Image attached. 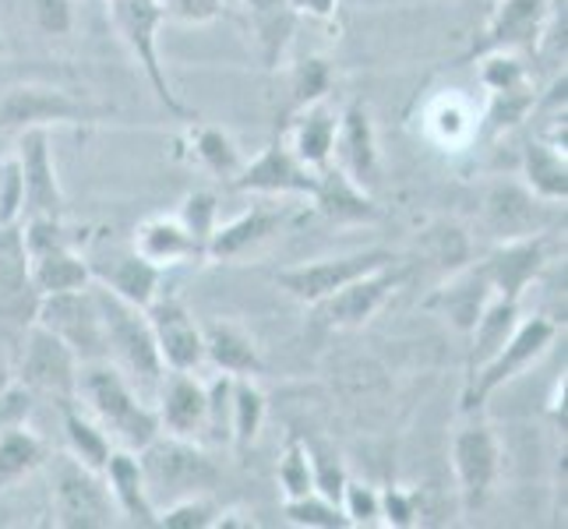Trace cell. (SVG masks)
Returning a JSON list of instances; mask_svg holds the SVG:
<instances>
[{
  "label": "cell",
  "mask_w": 568,
  "mask_h": 529,
  "mask_svg": "<svg viewBox=\"0 0 568 529\" xmlns=\"http://www.w3.org/2000/svg\"><path fill=\"white\" fill-rule=\"evenodd\" d=\"M286 220H290V212L283 205H254V208L241 212L237 220L212 230V237L205 244V258L209 262H237L244 254L258 251L262 244L276 237V233L286 226Z\"/></svg>",
  "instance_id": "21"
},
{
  "label": "cell",
  "mask_w": 568,
  "mask_h": 529,
  "mask_svg": "<svg viewBox=\"0 0 568 529\" xmlns=\"http://www.w3.org/2000/svg\"><path fill=\"white\" fill-rule=\"evenodd\" d=\"M26 215V176L14 152L0 155V233L14 230Z\"/></svg>",
  "instance_id": "43"
},
{
  "label": "cell",
  "mask_w": 568,
  "mask_h": 529,
  "mask_svg": "<svg viewBox=\"0 0 568 529\" xmlns=\"http://www.w3.org/2000/svg\"><path fill=\"white\" fill-rule=\"evenodd\" d=\"M14 155L22 163V176H26V215H64V191L53 166L50 128L18 131Z\"/></svg>",
  "instance_id": "18"
},
{
  "label": "cell",
  "mask_w": 568,
  "mask_h": 529,
  "mask_svg": "<svg viewBox=\"0 0 568 529\" xmlns=\"http://www.w3.org/2000/svg\"><path fill=\"white\" fill-rule=\"evenodd\" d=\"M36 26L47 35H68L74 29V4L71 0H32Z\"/></svg>",
  "instance_id": "52"
},
{
  "label": "cell",
  "mask_w": 568,
  "mask_h": 529,
  "mask_svg": "<svg viewBox=\"0 0 568 529\" xmlns=\"http://www.w3.org/2000/svg\"><path fill=\"white\" fill-rule=\"evenodd\" d=\"M555 339H558V325L551 318H544V315L519 318V325H516L513 336H508V343L484 367H477L474 375L466 378L463 414H480V409L487 406V399H491L501 385L519 378L530 364H537L544 353L555 346Z\"/></svg>",
  "instance_id": "5"
},
{
  "label": "cell",
  "mask_w": 568,
  "mask_h": 529,
  "mask_svg": "<svg viewBox=\"0 0 568 529\" xmlns=\"http://www.w3.org/2000/svg\"><path fill=\"white\" fill-rule=\"evenodd\" d=\"M516 325H519V301L498 297L495 293L491 304H487L484 315L477 318V325L469 328V339H474V346H469V360H466L469 375L495 357V353L508 343V336L516 332Z\"/></svg>",
  "instance_id": "32"
},
{
  "label": "cell",
  "mask_w": 568,
  "mask_h": 529,
  "mask_svg": "<svg viewBox=\"0 0 568 529\" xmlns=\"http://www.w3.org/2000/svg\"><path fill=\"white\" fill-rule=\"evenodd\" d=\"M382 495V526H392V529H409L417 526V498L414 491H403V487H388V491H378Z\"/></svg>",
  "instance_id": "50"
},
{
  "label": "cell",
  "mask_w": 568,
  "mask_h": 529,
  "mask_svg": "<svg viewBox=\"0 0 568 529\" xmlns=\"http://www.w3.org/2000/svg\"><path fill=\"white\" fill-rule=\"evenodd\" d=\"M307 452H311V469H315V491L325 495L328 501H339L346 484V469L339 456L325 445H307Z\"/></svg>",
  "instance_id": "48"
},
{
  "label": "cell",
  "mask_w": 568,
  "mask_h": 529,
  "mask_svg": "<svg viewBox=\"0 0 568 529\" xmlns=\"http://www.w3.org/2000/svg\"><path fill=\"white\" fill-rule=\"evenodd\" d=\"M438 131V139L442 142H448V145H456V142H463V139H469L474 134V116H469V110L459 103V100H442L438 103V110H435V124H430Z\"/></svg>",
  "instance_id": "49"
},
{
  "label": "cell",
  "mask_w": 568,
  "mask_h": 529,
  "mask_svg": "<svg viewBox=\"0 0 568 529\" xmlns=\"http://www.w3.org/2000/svg\"><path fill=\"white\" fill-rule=\"evenodd\" d=\"M178 220L184 223V230L191 233V237L205 247L212 230L220 226V199H215L212 191H191L181 205V212H178Z\"/></svg>",
  "instance_id": "44"
},
{
  "label": "cell",
  "mask_w": 568,
  "mask_h": 529,
  "mask_svg": "<svg viewBox=\"0 0 568 529\" xmlns=\"http://www.w3.org/2000/svg\"><path fill=\"white\" fill-rule=\"evenodd\" d=\"M131 247L163 272L173 265H191L205 258V247L191 237L178 215H152V220H145L134 230Z\"/></svg>",
  "instance_id": "27"
},
{
  "label": "cell",
  "mask_w": 568,
  "mask_h": 529,
  "mask_svg": "<svg viewBox=\"0 0 568 529\" xmlns=\"http://www.w3.org/2000/svg\"><path fill=\"white\" fill-rule=\"evenodd\" d=\"M244 14L265 71H280L293 43V32H297L301 11L293 8V0H244Z\"/></svg>",
  "instance_id": "26"
},
{
  "label": "cell",
  "mask_w": 568,
  "mask_h": 529,
  "mask_svg": "<svg viewBox=\"0 0 568 529\" xmlns=\"http://www.w3.org/2000/svg\"><path fill=\"white\" fill-rule=\"evenodd\" d=\"M92 268V283H103L110 293L124 297L134 307H149L155 301V293L163 289V268H155L145 262L139 251H116L106 262H89Z\"/></svg>",
  "instance_id": "25"
},
{
  "label": "cell",
  "mask_w": 568,
  "mask_h": 529,
  "mask_svg": "<svg viewBox=\"0 0 568 529\" xmlns=\"http://www.w3.org/2000/svg\"><path fill=\"white\" fill-rule=\"evenodd\" d=\"M26 262V283L32 286L36 297H47V293H64V289H82L92 283V268L82 258V251L68 244H50L22 254Z\"/></svg>",
  "instance_id": "23"
},
{
  "label": "cell",
  "mask_w": 568,
  "mask_h": 529,
  "mask_svg": "<svg viewBox=\"0 0 568 529\" xmlns=\"http://www.w3.org/2000/svg\"><path fill=\"white\" fill-rule=\"evenodd\" d=\"M406 276H409V268L399 262L382 265L375 272H367V276L346 283L343 289H336L332 297H325L315 307L322 311L325 325L332 328H361L378 315L392 293L406 283Z\"/></svg>",
  "instance_id": "14"
},
{
  "label": "cell",
  "mask_w": 568,
  "mask_h": 529,
  "mask_svg": "<svg viewBox=\"0 0 568 529\" xmlns=\"http://www.w3.org/2000/svg\"><path fill=\"white\" fill-rule=\"evenodd\" d=\"M78 399L85 403L89 417L113 438V445L131 448V452H139L155 435H163L155 406L110 360L78 364Z\"/></svg>",
  "instance_id": "1"
},
{
  "label": "cell",
  "mask_w": 568,
  "mask_h": 529,
  "mask_svg": "<svg viewBox=\"0 0 568 529\" xmlns=\"http://www.w3.org/2000/svg\"><path fill=\"white\" fill-rule=\"evenodd\" d=\"M215 516H220V505L212 501V495H187L170 501L160 508L155 526L163 529H215Z\"/></svg>",
  "instance_id": "41"
},
{
  "label": "cell",
  "mask_w": 568,
  "mask_h": 529,
  "mask_svg": "<svg viewBox=\"0 0 568 529\" xmlns=\"http://www.w3.org/2000/svg\"><path fill=\"white\" fill-rule=\"evenodd\" d=\"M290 92H293V110L311 106L318 100H328L332 92V64L325 57H307L290 71Z\"/></svg>",
  "instance_id": "42"
},
{
  "label": "cell",
  "mask_w": 568,
  "mask_h": 529,
  "mask_svg": "<svg viewBox=\"0 0 568 529\" xmlns=\"http://www.w3.org/2000/svg\"><path fill=\"white\" fill-rule=\"evenodd\" d=\"M392 262H399L396 251L367 247V251L339 254V258H322V262H304V265L280 268L272 279H276V286L286 289L293 301L315 307L325 297H332L336 289H343L346 283H354V279L367 276V272H375L382 265H392Z\"/></svg>",
  "instance_id": "8"
},
{
  "label": "cell",
  "mask_w": 568,
  "mask_h": 529,
  "mask_svg": "<svg viewBox=\"0 0 568 529\" xmlns=\"http://www.w3.org/2000/svg\"><path fill=\"white\" fill-rule=\"evenodd\" d=\"M315 181H318V170L304 166L297 155L286 149V142H272L254 155L251 163L241 166V173L230 181V191L268 194V199H286V194L311 199Z\"/></svg>",
  "instance_id": "15"
},
{
  "label": "cell",
  "mask_w": 568,
  "mask_h": 529,
  "mask_svg": "<svg viewBox=\"0 0 568 529\" xmlns=\"http://www.w3.org/2000/svg\"><path fill=\"white\" fill-rule=\"evenodd\" d=\"M480 82L487 92H498V89L530 82V71H526L519 53H487L480 57Z\"/></svg>",
  "instance_id": "47"
},
{
  "label": "cell",
  "mask_w": 568,
  "mask_h": 529,
  "mask_svg": "<svg viewBox=\"0 0 568 529\" xmlns=\"http://www.w3.org/2000/svg\"><path fill=\"white\" fill-rule=\"evenodd\" d=\"M106 18L113 22L116 35L124 39L128 53L139 61L149 89L155 92V100L166 106V113L181 116V121H199V113L184 106L173 92L163 57H160V26L166 22L160 0H106Z\"/></svg>",
  "instance_id": "4"
},
{
  "label": "cell",
  "mask_w": 568,
  "mask_h": 529,
  "mask_svg": "<svg viewBox=\"0 0 568 529\" xmlns=\"http://www.w3.org/2000/svg\"><path fill=\"white\" fill-rule=\"evenodd\" d=\"M339 505H343L349 526H378L382 522V495L371 484L346 477Z\"/></svg>",
  "instance_id": "46"
},
{
  "label": "cell",
  "mask_w": 568,
  "mask_h": 529,
  "mask_svg": "<svg viewBox=\"0 0 568 529\" xmlns=\"http://www.w3.org/2000/svg\"><path fill=\"white\" fill-rule=\"evenodd\" d=\"M14 382L26 385L32 396L57 399V406L78 403V357L53 332L32 322L22 343V357H18Z\"/></svg>",
  "instance_id": "10"
},
{
  "label": "cell",
  "mask_w": 568,
  "mask_h": 529,
  "mask_svg": "<svg viewBox=\"0 0 568 529\" xmlns=\"http://www.w3.org/2000/svg\"><path fill=\"white\" fill-rule=\"evenodd\" d=\"M50 512L53 526L61 529H110L121 522L103 474H95L71 456L53 466Z\"/></svg>",
  "instance_id": "6"
},
{
  "label": "cell",
  "mask_w": 568,
  "mask_h": 529,
  "mask_svg": "<svg viewBox=\"0 0 568 529\" xmlns=\"http://www.w3.org/2000/svg\"><path fill=\"white\" fill-rule=\"evenodd\" d=\"M103 480L113 495L116 512H121L128 522L134 526H155V505L149 498V487L142 477V466H139V452L131 448H113L106 466H103Z\"/></svg>",
  "instance_id": "30"
},
{
  "label": "cell",
  "mask_w": 568,
  "mask_h": 529,
  "mask_svg": "<svg viewBox=\"0 0 568 529\" xmlns=\"http://www.w3.org/2000/svg\"><path fill=\"white\" fill-rule=\"evenodd\" d=\"M163 18L184 26H209L223 14V0H160Z\"/></svg>",
  "instance_id": "51"
},
{
  "label": "cell",
  "mask_w": 568,
  "mask_h": 529,
  "mask_svg": "<svg viewBox=\"0 0 568 529\" xmlns=\"http://www.w3.org/2000/svg\"><path fill=\"white\" fill-rule=\"evenodd\" d=\"M293 8H297L301 14H311V18H322V22H328V18H336L339 0H293Z\"/></svg>",
  "instance_id": "54"
},
{
  "label": "cell",
  "mask_w": 568,
  "mask_h": 529,
  "mask_svg": "<svg viewBox=\"0 0 568 529\" xmlns=\"http://www.w3.org/2000/svg\"><path fill=\"white\" fill-rule=\"evenodd\" d=\"M265 414H268V396L262 391V385L241 375L233 378V403H230V445L237 452H247V448L258 441L262 427H265Z\"/></svg>",
  "instance_id": "33"
},
{
  "label": "cell",
  "mask_w": 568,
  "mask_h": 529,
  "mask_svg": "<svg viewBox=\"0 0 568 529\" xmlns=\"http://www.w3.org/2000/svg\"><path fill=\"white\" fill-rule=\"evenodd\" d=\"M484 223L498 241L544 230V202L526 184H495L484 194Z\"/></svg>",
  "instance_id": "24"
},
{
  "label": "cell",
  "mask_w": 568,
  "mask_h": 529,
  "mask_svg": "<svg viewBox=\"0 0 568 529\" xmlns=\"http://www.w3.org/2000/svg\"><path fill=\"white\" fill-rule=\"evenodd\" d=\"M551 26V0H498L484 32L474 39L459 64L480 61L487 53H523L537 50Z\"/></svg>",
  "instance_id": "11"
},
{
  "label": "cell",
  "mask_w": 568,
  "mask_h": 529,
  "mask_svg": "<svg viewBox=\"0 0 568 529\" xmlns=\"http://www.w3.org/2000/svg\"><path fill=\"white\" fill-rule=\"evenodd\" d=\"M283 512H286V522L290 526H304V529H346L349 526L343 505L339 501H328L318 491H311L304 498L283 501Z\"/></svg>",
  "instance_id": "38"
},
{
  "label": "cell",
  "mask_w": 568,
  "mask_h": 529,
  "mask_svg": "<svg viewBox=\"0 0 568 529\" xmlns=\"http://www.w3.org/2000/svg\"><path fill=\"white\" fill-rule=\"evenodd\" d=\"M187 142H191V155L199 160V166L209 170L212 176H220V181L230 184L233 176L241 173L244 155H241L237 142L230 139V131L215 128V124H199V121H191Z\"/></svg>",
  "instance_id": "36"
},
{
  "label": "cell",
  "mask_w": 568,
  "mask_h": 529,
  "mask_svg": "<svg viewBox=\"0 0 568 529\" xmlns=\"http://www.w3.org/2000/svg\"><path fill=\"white\" fill-rule=\"evenodd\" d=\"M495 297V286L487 283L484 268L480 265H463L448 276L430 297L424 301L427 311H438V315L453 325L456 332H466L477 325V318L484 315V307L491 304Z\"/></svg>",
  "instance_id": "22"
},
{
  "label": "cell",
  "mask_w": 568,
  "mask_h": 529,
  "mask_svg": "<svg viewBox=\"0 0 568 529\" xmlns=\"http://www.w3.org/2000/svg\"><path fill=\"white\" fill-rule=\"evenodd\" d=\"M50 462V445L29 424H14L0 435V487L18 484Z\"/></svg>",
  "instance_id": "34"
},
{
  "label": "cell",
  "mask_w": 568,
  "mask_h": 529,
  "mask_svg": "<svg viewBox=\"0 0 568 529\" xmlns=\"http://www.w3.org/2000/svg\"><path fill=\"white\" fill-rule=\"evenodd\" d=\"M534 106H537L534 82H523V85H513V89H498V92H491V103H487L480 134H487V139H495V134H501V131L519 128V124L526 121V116L534 113Z\"/></svg>",
  "instance_id": "37"
},
{
  "label": "cell",
  "mask_w": 568,
  "mask_h": 529,
  "mask_svg": "<svg viewBox=\"0 0 568 529\" xmlns=\"http://www.w3.org/2000/svg\"><path fill=\"white\" fill-rule=\"evenodd\" d=\"M332 160L364 191H375L382 181V160H378V134L371 121L367 103H349L339 110L336 145H332Z\"/></svg>",
  "instance_id": "17"
},
{
  "label": "cell",
  "mask_w": 568,
  "mask_h": 529,
  "mask_svg": "<svg viewBox=\"0 0 568 529\" xmlns=\"http://www.w3.org/2000/svg\"><path fill=\"white\" fill-rule=\"evenodd\" d=\"M205 336V364H212L220 375H230V378H258L265 370V360H262V349L254 343V336L237 325V322H209L202 328Z\"/></svg>",
  "instance_id": "29"
},
{
  "label": "cell",
  "mask_w": 568,
  "mask_h": 529,
  "mask_svg": "<svg viewBox=\"0 0 568 529\" xmlns=\"http://www.w3.org/2000/svg\"><path fill=\"white\" fill-rule=\"evenodd\" d=\"M145 315H149L155 349H160V360L166 370H199L205 364L202 325L194 322V315L178 293L160 289L155 301L145 307Z\"/></svg>",
  "instance_id": "13"
},
{
  "label": "cell",
  "mask_w": 568,
  "mask_h": 529,
  "mask_svg": "<svg viewBox=\"0 0 568 529\" xmlns=\"http://www.w3.org/2000/svg\"><path fill=\"white\" fill-rule=\"evenodd\" d=\"M32 406H36V396L26 388V385H8L4 391H0V435H4L8 427L14 424H26L29 414H32Z\"/></svg>",
  "instance_id": "53"
},
{
  "label": "cell",
  "mask_w": 568,
  "mask_h": 529,
  "mask_svg": "<svg viewBox=\"0 0 568 529\" xmlns=\"http://www.w3.org/2000/svg\"><path fill=\"white\" fill-rule=\"evenodd\" d=\"M420 247L445 272H456L469 262V237L456 223H435L427 233H420Z\"/></svg>",
  "instance_id": "40"
},
{
  "label": "cell",
  "mask_w": 568,
  "mask_h": 529,
  "mask_svg": "<svg viewBox=\"0 0 568 529\" xmlns=\"http://www.w3.org/2000/svg\"><path fill=\"white\" fill-rule=\"evenodd\" d=\"M36 325H43L61 339L78 364L106 360V336H103V318L100 304H95L92 283L82 289H64V293H47L36 301Z\"/></svg>",
  "instance_id": "7"
},
{
  "label": "cell",
  "mask_w": 568,
  "mask_h": 529,
  "mask_svg": "<svg viewBox=\"0 0 568 529\" xmlns=\"http://www.w3.org/2000/svg\"><path fill=\"white\" fill-rule=\"evenodd\" d=\"M547 258H551V251H547V237L540 230V233H526V237L498 241V247L477 265L484 268V276L495 286L498 297L523 301V293L544 272Z\"/></svg>",
  "instance_id": "16"
},
{
  "label": "cell",
  "mask_w": 568,
  "mask_h": 529,
  "mask_svg": "<svg viewBox=\"0 0 568 529\" xmlns=\"http://www.w3.org/2000/svg\"><path fill=\"white\" fill-rule=\"evenodd\" d=\"M453 474L459 484V498L466 512H480L487 498L495 495L501 474V445L487 424L474 420L453 438Z\"/></svg>",
  "instance_id": "12"
},
{
  "label": "cell",
  "mask_w": 568,
  "mask_h": 529,
  "mask_svg": "<svg viewBox=\"0 0 568 529\" xmlns=\"http://www.w3.org/2000/svg\"><path fill=\"white\" fill-rule=\"evenodd\" d=\"M92 293H95V304H100V318H103L106 360L152 403L166 367L160 360V349H155V336H152L145 307L128 304L124 297L110 293L103 283H92Z\"/></svg>",
  "instance_id": "2"
},
{
  "label": "cell",
  "mask_w": 568,
  "mask_h": 529,
  "mask_svg": "<svg viewBox=\"0 0 568 529\" xmlns=\"http://www.w3.org/2000/svg\"><path fill=\"white\" fill-rule=\"evenodd\" d=\"M139 466L149 487V498L178 501L187 495H212V487L220 484V466L202 448V441L155 435L145 448H139ZM160 512V508H155Z\"/></svg>",
  "instance_id": "3"
},
{
  "label": "cell",
  "mask_w": 568,
  "mask_h": 529,
  "mask_svg": "<svg viewBox=\"0 0 568 529\" xmlns=\"http://www.w3.org/2000/svg\"><path fill=\"white\" fill-rule=\"evenodd\" d=\"M8 152V134H0V155Z\"/></svg>",
  "instance_id": "57"
},
{
  "label": "cell",
  "mask_w": 568,
  "mask_h": 529,
  "mask_svg": "<svg viewBox=\"0 0 568 529\" xmlns=\"http://www.w3.org/2000/svg\"><path fill=\"white\" fill-rule=\"evenodd\" d=\"M8 385H14V370H11V364H8L4 353H0V391H4Z\"/></svg>",
  "instance_id": "56"
},
{
  "label": "cell",
  "mask_w": 568,
  "mask_h": 529,
  "mask_svg": "<svg viewBox=\"0 0 568 529\" xmlns=\"http://www.w3.org/2000/svg\"><path fill=\"white\" fill-rule=\"evenodd\" d=\"M155 417H160V430L173 438H205V409L209 396L205 385L194 378V370H170L163 375L160 388H155Z\"/></svg>",
  "instance_id": "19"
},
{
  "label": "cell",
  "mask_w": 568,
  "mask_h": 529,
  "mask_svg": "<svg viewBox=\"0 0 568 529\" xmlns=\"http://www.w3.org/2000/svg\"><path fill=\"white\" fill-rule=\"evenodd\" d=\"M311 202H315L318 215L332 226H367L385 215L382 205L375 202V191H364L361 184H354L336 163L318 170Z\"/></svg>",
  "instance_id": "20"
},
{
  "label": "cell",
  "mask_w": 568,
  "mask_h": 529,
  "mask_svg": "<svg viewBox=\"0 0 568 529\" xmlns=\"http://www.w3.org/2000/svg\"><path fill=\"white\" fill-rule=\"evenodd\" d=\"M276 480H280V491L283 498H304L315 491V469H311V452L301 438H290L283 456H280V466H276Z\"/></svg>",
  "instance_id": "39"
},
{
  "label": "cell",
  "mask_w": 568,
  "mask_h": 529,
  "mask_svg": "<svg viewBox=\"0 0 568 529\" xmlns=\"http://www.w3.org/2000/svg\"><path fill=\"white\" fill-rule=\"evenodd\" d=\"M8 50V43H4V35H0V53H4Z\"/></svg>",
  "instance_id": "58"
},
{
  "label": "cell",
  "mask_w": 568,
  "mask_h": 529,
  "mask_svg": "<svg viewBox=\"0 0 568 529\" xmlns=\"http://www.w3.org/2000/svg\"><path fill=\"white\" fill-rule=\"evenodd\" d=\"M61 414H64V438H68L71 459L95 469V474H103L110 452L116 448L113 438L85 414V409H78L74 403H61Z\"/></svg>",
  "instance_id": "35"
},
{
  "label": "cell",
  "mask_w": 568,
  "mask_h": 529,
  "mask_svg": "<svg viewBox=\"0 0 568 529\" xmlns=\"http://www.w3.org/2000/svg\"><path fill=\"white\" fill-rule=\"evenodd\" d=\"M106 116V106L74 100L71 92L50 85H18L0 95V134H18L26 128L50 124H95Z\"/></svg>",
  "instance_id": "9"
},
{
  "label": "cell",
  "mask_w": 568,
  "mask_h": 529,
  "mask_svg": "<svg viewBox=\"0 0 568 529\" xmlns=\"http://www.w3.org/2000/svg\"><path fill=\"white\" fill-rule=\"evenodd\" d=\"M339 110H332L325 100L293 110V121L286 128V149L311 170H322L332 163V145H336Z\"/></svg>",
  "instance_id": "28"
},
{
  "label": "cell",
  "mask_w": 568,
  "mask_h": 529,
  "mask_svg": "<svg viewBox=\"0 0 568 529\" xmlns=\"http://www.w3.org/2000/svg\"><path fill=\"white\" fill-rule=\"evenodd\" d=\"M209 409H205V438L209 445L230 441V403H233V378L220 375L212 385H205Z\"/></svg>",
  "instance_id": "45"
},
{
  "label": "cell",
  "mask_w": 568,
  "mask_h": 529,
  "mask_svg": "<svg viewBox=\"0 0 568 529\" xmlns=\"http://www.w3.org/2000/svg\"><path fill=\"white\" fill-rule=\"evenodd\" d=\"M523 181L544 205H565L568 202V160L565 145L530 139L523 145Z\"/></svg>",
  "instance_id": "31"
},
{
  "label": "cell",
  "mask_w": 568,
  "mask_h": 529,
  "mask_svg": "<svg viewBox=\"0 0 568 529\" xmlns=\"http://www.w3.org/2000/svg\"><path fill=\"white\" fill-rule=\"evenodd\" d=\"M551 417H555V424H561V430H565V375H561L558 391H555V399H551Z\"/></svg>",
  "instance_id": "55"
}]
</instances>
